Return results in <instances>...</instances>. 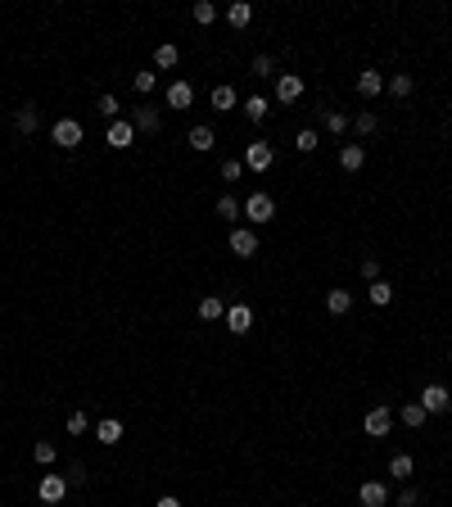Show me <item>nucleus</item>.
Returning a JSON list of instances; mask_svg holds the SVG:
<instances>
[{
  "label": "nucleus",
  "mask_w": 452,
  "mask_h": 507,
  "mask_svg": "<svg viewBox=\"0 0 452 507\" xmlns=\"http://www.w3.org/2000/svg\"><path fill=\"white\" fill-rule=\"evenodd\" d=\"M245 217H249L254 227L272 222V217H276V199H272V195H263V190H254V195L245 199Z\"/></svg>",
  "instance_id": "1"
},
{
  "label": "nucleus",
  "mask_w": 452,
  "mask_h": 507,
  "mask_svg": "<svg viewBox=\"0 0 452 507\" xmlns=\"http://www.w3.org/2000/svg\"><path fill=\"white\" fill-rule=\"evenodd\" d=\"M362 430H367L371 439H384L393 430V408H384V404H376L367 417H362Z\"/></svg>",
  "instance_id": "2"
},
{
  "label": "nucleus",
  "mask_w": 452,
  "mask_h": 507,
  "mask_svg": "<svg viewBox=\"0 0 452 507\" xmlns=\"http://www.w3.org/2000/svg\"><path fill=\"white\" fill-rule=\"evenodd\" d=\"M50 141L59 150H77V145H82V122H77V118H59L50 127Z\"/></svg>",
  "instance_id": "3"
},
{
  "label": "nucleus",
  "mask_w": 452,
  "mask_h": 507,
  "mask_svg": "<svg viewBox=\"0 0 452 507\" xmlns=\"http://www.w3.org/2000/svg\"><path fill=\"white\" fill-rule=\"evenodd\" d=\"M131 141H136V127H131V118H113V122H109V131H104V145L127 150Z\"/></svg>",
  "instance_id": "4"
},
{
  "label": "nucleus",
  "mask_w": 452,
  "mask_h": 507,
  "mask_svg": "<svg viewBox=\"0 0 452 507\" xmlns=\"http://www.w3.org/2000/svg\"><path fill=\"white\" fill-rule=\"evenodd\" d=\"M64 494H68V480L54 476V471H45L41 485H36V499H41V503H64Z\"/></svg>",
  "instance_id": "5"
},
{
  "label": "nucleus",
  "mask_w": 452,
  "mask_h": 507,
  "mask_svg": "<svg viewBox=\"0 0 452 507\" xmlns=\"http://www.w3.org/2000/svg\"><path fill=\"white\" fill-rule=\"evenodd\" d=\"M303 95V78L299 73H276V100L281 104H299Z\"/></svg>",
  "instance_id": "6"
},
{
  "label": "nucleus",
  "mask_w": 452,
  "mask_h": 507,
  "mask_svg": "<svg viewBox=\"0 0 452 507\" xmlns=\"http://www.w3.org/2000/svg\"><path fill=\"white\" fill-rule=\"evenodd\" d=\"M416 404L425 408L430 417H435V413H448V408H452V394H448L444 385H425V390H421V399H416Z\"/></svg>",
  "instance_id": "7"
},
{
  "label": "nucleus",
  "mask_w": 452,
  "mask_h": 507,
  "mask_svg": "<svg viewBox=\"0 0 452 507\" xmlns=\"http://www.w3.org/2000/svg\"><path fill=\"white\" fill-rule=\"evenodd\" d=\"M276 164V150L267 145V141H254V145L245 150V168H254V172H267Z\"/></svg>",
  "instance_id": "8"
},
{
  "label": "nucleus",
  "mask_w": 452,
  "mask_h": 507,
  "mask_svg": "<svg viewBox=\"0 0 452 507\" xmlns=\"http://www.w3.org/2000/svg\"><path fill=\"white\" fill-rule=\"evenodd\" d=\"M231 254H235V258H254V254H258L254 227H235V231H231Z\"/></svg>",
  "instance_id": "9"
},
{
  "label": "nucleus",
  "mask_w": 452,
  "mask_h": 507,
  "mask_svg": "<svg viewBox=\"0 0 452 507\" xmlns=\"http://www.w3.org/2000/svg\"><path fill=\"white\" fill-rule=\"evenodd\" d=\"M249 327H254V313H249L245 304H231V308H226V331H231V336H245Z\"/></svg>",
  "instance_id": "10"
},
{
  "label": "nucleus",
  "mask_w": 452,
  "mask_h": 507,
  "mask_svg": "<svg viewBox=\"0 0 452 507\" xmlns=\"http://www.w3.org/2000/svg\"><path fill=\"white\" fill-rule=\"evenodd\" d=\"M358 499H362V507H384V503H389V485H384V480H367L358 490Z\"/></svg>",
  "instance_id": "11"
},
{
  "label": "nucleus",
  "mask_w": 452,
  "mask_h": 507,
  "mask_svg": "<svg viewBox=\"0 0 452 507\" xmlns=\"http://www.w3.org/2000/svg\"><path fill=\"white\" fill-rule=\"evenodd\" d=\"M213 145H217V136H213V127H208V122L190 127V150H195V155H208Z\"/></svg>",
  "instance_id": "12"
},
{
  "label": "nucleus",
  "mask_w": 452,
  "mask_h": 507,
  "mask_svg": "<svg viewBox=\"0 0 452 507\" xmlns=\"http://www.w3.org/2000/svg\"><path fill=\"white\" fill-rule=\"evenodd\" d=\"M168 104L172 109H190V104H195V86L190 82H172L168 86Z\"/></svg>",
  "instance_id": "13"
},
{
  "label": "nucleus",
  "mask_w": 452,
  "mask_h": 507,
  "mask_svg": "<svg viewBox=\"0 0 452 507\" xmlns=\"http://www.w3.org/2000/svg\"><path fill=\"white\" fill-rule=\"evenodd\" d=\"M14 127L23 131V136H32V131L41 127V113H36V104H23V109L14 113Z\"/></svg>",
  "instance_id": "14"
},
{
  "label": "nucleus",
  "mask_w": 452,
  "mask_h": 507,
  "mask_svg": "<svg viewBox=\"0 0 452 507\" xmlns=\"http://www.w3.org/2000/svg\"><path fill=\"white\" fill-rule=\"evenodd\" d=\"M267 113H272V100H267V95H249L245 100V118L249 122H263Z\"/></svg>",
  "instance_id": "15"
},
{
  "label": "nucleus",
  "mask_w": 452,
  "mask_h": 507,
  "mask_svg": "<svg viewBox=\"0 0 452 507\" xmlns=\"http://www.w3.org/2000/svg\"><path fill=\"white\" fill-rule=\"evenodd\" d=\"M321 122H326V131H330V136H344V131L353 127V118H349V113H340V109H326Z\"/></svg>",
  "instance_id": "16"
},
{
  "label": "nucleus",
  "mask_w": 452,
  "mask_h": 507,
  "mask_svg": "<svg viewBox=\"0 0 452 507\" xmlns=\"http://www.w3.org/2000/svg\"><path fill=\"white\" fill-rule=\"evenodd\" d=\"M358 91L367 95V100H371V95H380V91H384V73H376V69L358 73Z\"/></svg>",
  "instance_id": "17"
},
{
  "label": "nucleus",
  "mask_w": 452,
  "mask_h": 507,
  "mask_svg": "<svg viewBox=\"0 0 452 507\" xmlns=\"http://www.w3.org/2000/svg\"><path fill=\"white\" fill-rule=\"evenodd\" d=\"M340 164H344V172H358L362 164H367V145H344L340 150Z\"/></svg>",
  "instance_id": "18"
},
{
  "label": "nucleus",
  "mask_w": 452,
  "mask_h": 507,
  "mask_svg": "<svg viewBox=\"0 0 452 507\" xmlns=\"http://www.w3.org/2000/svg\"><path fill=\"white\" fill-rule=\"evenodd\" d=\"M199 317H204V322H217V317H226V304L217 299V294H204V299H199Z\"/></svg>",
  "instance_id": "19"
},
{
  "label": "nucleus",
  "mask_w": 452,
  "mask_h": 507,
  "mask_svg": "<svg viewBox=\"0 0 452 507\" xmlns=\"http://www.w3.org/2000/svg\"><path fill=\"white\" fill-rule=\"evenodd\" d=\"M411 471H416V462H411V453H393V457H389V476H393V480H407Z\"/></svg>",
  "instance_id": "20"
},
{
  "label": "nucleus",
  "mask_w": 452,
  "mask_h": 507,
  "mask_svg": "<svg viewBox=\"0 0 452 507\" xmlns=\"http://www.w3.org/2000/svg\"><path fill=\"white\" fill-rule=\"evenodd\" d=\"M249 18H254V5H245V0L226 5V23H231V27H249Z\"/></svg>",
  "instance_id": "21"
},
{
  "label": "nucleus",
  "mask_w": 452,
  "mask_h": 507,
  "mask_svg": "<svg viewBox=\"0 0 452 507\" xmlns=\"http://www.w3.org/2000/svg\"><path fill=\"white\" fill-rule=\"evenodd\" d=\"M326 308H330L335 317H344V313L353 308V294L349 290H330V294H326Z\"/></svg>",
  "instance_id": "22"
},
{
  "label": "nucleus",
  "mask_w": 452,
  "mask_h": 507,
  "mask_svg": "<svg viewBox=\"0 0 452 507\" xmlns=\"http://www.w3.org/2000/svg\"><path fill=\"white\" fill-rule=\"evenodd\" d=\"M384 91L398 95V100H407V95H411V78H407V73H393V78H384Z\"/></svg>",
  "instance_id": "23"
},
{
  "label": "nucleus",
  "mask_w": 452,
  "mask_h": 507,
  "mask_svg": "<svg viewBox=\"0 0 452 507\" xmlns=\"http://www.w3.org/2000/svg\"><path fill=\"white\" fill-rule=\"evenodd\" d=\"M95 439H100V444H118V439H122V422H113V417H109V422H100V426H95Z\"/></svg>",
  "instance_id": "24"
},
{
  "label": "nucleus",
  "mask_w": 452,
  "mask_h": 507,
  "mask_svg": "<svg viewBox=\"0 0 452 507\" xmlns=\"http://www.w3.org/2000/svg\"><path fill=\"white\" fill-rule=\"evenodd\" d=\"M177 59H181V50L172 41H163L159 50H154V64H159V69H177Z\"/></svg>",
  "instance_id": "25"
},
{
  "label": "nucleus",
  "mask_w": 452,
  "mask_h": 507,
  "mask_svg": "<svg viewBox=\"0 0 452 507\" xmlns=\"http://www.w3.org/2000/svg\"><path fill=\"white\" fill-rule=\"evenodd\" d=\"M235 100H240V95H235V86H213V109H235Z\"/></svg>",
  "instance_id": "26"
},
{
  "label": "nucleus",
  "mask_w": 452,
  "mask_h": 507,
  "mask_svg": "<svg viewBox=\"0 0 452 507\" xmlns=\"http://www.w3.org/2000/svg\"><path fill=\"white\" fill-rule=\"evenodd\" d=\"M240 213H245V204H240L235 195H222V199H217V217H226V222H235Z\"/></svg>",
  "instance_id": "27"
},
{
  "label": "nucleus",
  "mask_w": 452,
  "mask_h": 507,
  "mask_svg": "<svg viewBox=\"0 0 452 507\" xmlns=\"http://www.w3.org/2000/svg\"><path fill=\"white\" fill-rule=\"evenodd\" d=\"M425 408H421V404H402V413H398V422L402 426H425Z\"/></svg>",
  "instance_id": "28"
},
{
  "label": "nucleus",
  "mask_w": 452,
  "mask_h": 507,
  "mask_svg": "<svg viewBox=\"0 0 452 507\" xmlns=\"http://www.w3.org/2000/svg\"><path fill=\"white\" fill-rule=\"evenodd\" d=\"M131 127H136V131H159V113H154V109H136V113H131Z\"/></svg>",
  "instance_id": "29"
},
{
  "label": "nucleus",
  "mask_w": 452,
  "mask_h": 507,
  "mask_svg": "<svg viewBox=\"0 0 452 507\" xmlns=\"http://www.w3.org/2000/svg\"><path fill=\"white\" fill-rule=\"evenodd\" d=\"M190 14H195L199 27H208V23L217 18V5H213V0H195V9H190Z\"/></svg>",
  "instance_id": "30"
},
{
  "label": "nucleus",
  "mask_w": 452,
  "mask_h": 507,
  "mask_svg": "<svg viewBox=\"0 0 452 507\" xmlns=\"http://www.w3.org/2000/svg\"><path fill=\"white\" fill-rule=\"evenodd\" d=\"M32 457H36V462H41V466H54V462H59V448H54L50 439H41V444L32 448Z\"/></svg>",
  "instance_id": "31"
},
{
  "label": "nucleus",
  "mask_w": 452,
  "mask_h": 507,
  "mask_svg": "<svg viewBox=\"0 0 452 507\" xmlns=\"http://www.w3.org/2000/svg\"><path fill=\"white\" fill-rule=\"evenodd\" d=\"M389 299H393V285L389 281H371V304H380V308H384Z\"/></svg>",
  "instance_id": "32"
},
{
  "label": "nucleus",
  "mask_w": 452,
  "mask_h": 507,
  "mask_svg": "<svg viewBox=\"0 0 452 507\" xmlns=\"http://www.w3.org/2000/svg\"><path fill=\"white\" fill-rule=\"evenodd\" d=\"M353 131H358V136H371V131H376V113H358V118H353Z\"/></svg>",
  "instance_id": "33"
},
{
  "label": "nucleus",
  "mask_w": 452,
  "mask_h": 507,
  "mask_svg": "<svg viewBox=\"0 0 452 507\" xmlns=\"http://www.w3.org/2000/svg\"><path fill=\"white\" fill-rule=\"evenodd\" d=\"M321 145V141H316V131L307 127V131H299V141H294V150H299V155H312V150Z\"/></svg>",
  "instance_id": "34"
},
{
  "label": "nucleus",
  "mask_w": 452,
  "mask_h": 507,
  "mask_svg": "<svg viewBox=\"0 0 452 507\" xmlns=\"http://www.w3.org/2000/svg\"><path fill=\"white\" fill-rule=\"evenodd\" d=\"M118 109H122V104H118V95H100V113H104L109 122H113V118H122Z\"/></svg>",
  "instance_id": "35"
},
{
  "label": "nucleus",
  "mask_w": 452,
  "mask_h": 507,
  "mask_svg": "<svg viewBox=\"0 0 452 507\" xmlns=\"http://www.w3.org/2000/svg\"><path fill=\"white\" fill-rule=\"evenodd\" d=\"M272 73H276V59L272 55H258L254 59V78H272Z\"/></svg>",
  "instance_id": "36"
},
{
  "label": "nucleus",
  "mask_w": 452,
  "mask_h": 507,
  "mask_svg": "<svg viewBox=\"0 0 452 507\" xmlns=\"http://www.w3.org/2000/svg\"><path fill=\"white\" fill-rule=\"evenodd\" d=\"M154 78H159V73H136V78H131V86H136L140 95H150V91H154Z\"/></svg>",
  "instance_id": "37"
},
{
  "label": "nucleus",
  "mask_w": 452,
  "mask_h": 507,
  "mask_svg": "<svg viewBox=\"0 0 452 507\" xmlns=\"http://www.w3.org/2000/svg\"><path fill=\"white\" fill-rule=\"evenodd\" d=\"M240 172H245V159H226V164H222V177L226 181H235Z\"/></svg>",
  "instance_id": "38"
},
{
  "label": "nucleus",
  "mask_w": 452,
  "mask_h": 507,
  "mask_svg": "<svg viewBox=\"0 0 452 507\" xmlns=\"http://www.w3.org/2000/svg\"><path fill=\"white\" fill-rule=\"evenodd\" d=\"M86 430H91V422H86L82 413H73L68 417V435H86Z\"/></svg>",
  "instance_id": "39"
},
{
  "label": "nucleus",
  "mask_w": 452,
  "mask_h": 507,
  "mask_svg": "<svg viewBox=\"0 0 452 507\" xmlns=\"http://www.w3.org/2000/svg\"><path fill=\"white\" fill-rule=\"evenodd\" d=\"M362 276H367V281H380V263H376V258H367V263H362Z\"/></svg>",
  "instance_id": "40"
},
{
  "label": "nucleus",
  "mask_w": 452,
  "mask_h": 507,
  "mask_svg": "<svg viewBox=\"0 0 452 507\" xmlns=\"http://www.w3.org/2000/svg\"><path fill=\"white\" fill-rule=\"evenodd\" d=\"M421 503V490H411V485H407V490H402V507H416Z\"/></svg>",
  "instance_id": "41"
},
{
  "label": "nucleus",
  "mask_w": 452,
  "mask_h": 507,
  "mask_svg": "<svg viewBox=\"0 0 452 507\" xmlns=\"http://www.w3.org/2000/svg\"><path fill=\"white\" fill-rule=\"evenodd\" d=\"M154 507H181V503H177V499H172V494H163V499H159V503H154Z\"/></svg>",
  "instance_id": "42"
},
{
  "label": "nucleus",
  "mask_w": 452,
  "mask_h": 507,
  "mask_svg": "<svg viewBox=\"0 0 452 507\" xmlns=\"http://www.w3.org/2000/svg\"><path fill=\"white\" fill-rule=\"evenodd\" d=\"M398 507H402V503H398Z\"/></svg>",
  "instance_id": "43"
}]
</instances>
